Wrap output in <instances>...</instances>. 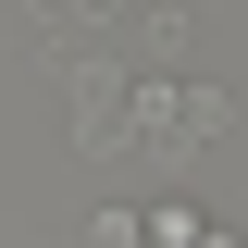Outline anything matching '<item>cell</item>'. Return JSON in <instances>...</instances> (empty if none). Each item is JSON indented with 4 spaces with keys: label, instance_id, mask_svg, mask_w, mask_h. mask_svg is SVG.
<instances>
[{
    "label": "cell",
    "instance_id": "cell-1",
    "mask_svg": "<svg viewBox=\"0 0 248 248\" xmlns=\"http://www.w3.org/2000/svg\"><path fill=\"white\" fill-rule=\"evenodd\" d=\"M223 124H236V99H223L211 75H149V87H137V137H149L161 161H186V149H211Z\"/></svg>",
    "mask_w": 248,
    "mask_h": 248
},
{
    "label": "cell",
    "instance_id": "cell-2",
    "mask_svg": "<svg viewBox=\"0 0 248 248\" xmlns=\"http://www.w3.org/2000/svg\"><path fill=\"white\" fill-rule=\"evenodd\" d=\"M75 149H137V87L112 62H75Z\"/></svg>",
    "mask_w": 248,
    "mask_h": 248
}]
</instances>
